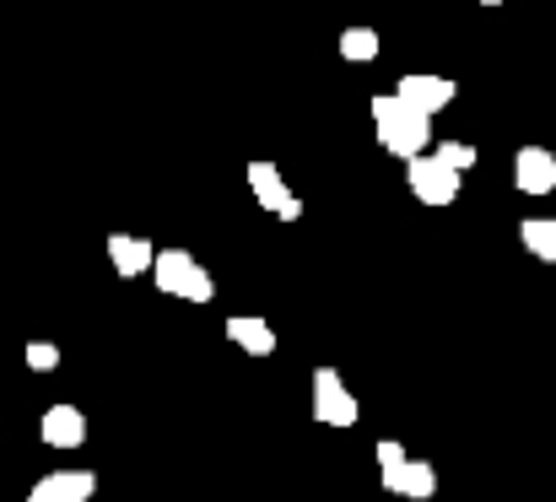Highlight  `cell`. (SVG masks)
<instances>
[{
  "instance_id": "5",
  "label": "cell",
  "mask_w": 556,
  "mask_h": 502,
  "mask_svg": "<svg viewBox=\"0 0 556 502\" xmlns=\"http://www.w3.org/2000/svg\"><path fill=\"white\" fill-rule=\"evenodd\" d=\"M454 92H459V87H454L448 76H421V71H410V76H400V81H394V98H400L405 109L427 114V120H432V114H443V109L454 103Z\"/></svg>"
},
{
  "instance_id": "2",
  "label": "cell",
  "mask_w": 556,
  "mask_h": 502,
  "mask_svg": "<svg viewBox=\"0 0 556 502\" xmlns=\"http://www.w3.org/2000/svg\"><path fill=\"white\" fill-rule=\"evenodd\" d=\"M152 276H157V287H163L168 298H185V303H211V298H216L211 271H205L189 249H163V254L152 260Z\"/></svg>"
},
{
  "instance_id": "14",
  "label": "cell",
  "mask_w": 556,
  "mask_h": 502,
  "mask_svg": "<svg viewBox=\"0 0 556 502\" xmlns=\"http://www.w3.org/2000/svg\"><path fill=\"white\" fill-rule=\"evenodd\" d=\"M341 54H346L352 65L378 60V33H372V27H346V33H341Z\"/></svg>"
},
{
  "instance_id": "3",
  "label": "cell",
  "mask_w": 556,
  "mask_h": 502,
  "mask_svg": "<svg viewBox=\"0 0 556 502\" xmlns=\"http://www.w3.org/2000/svg\"><path fill=\"white\" fill-rule=\"evenodd\" d=\"M357 416H363V405L346 389V378L336 367H319L314 373V422H325V427H357Z\"/></svg>"
},
{
  "instance_id": "17",
  "label": "cell",
  "mask_w": 556,
  "mask_h": 502,
  "mask_svg": "<svg viewBox=\"0 0 556 502\" xmlns=\"http://www.w3.org/2000/svg\"><path fill=\"white\" fill-rule=\"evenodd\" d=\"M372 454H378V481H383V476H394V470L410 460V454H405L394 438H378V449H372Z\"/></svg>"
},
{
  "instance_id": "6",
  "label": "cell",
  "mask_w": 556,
  "mask_h": 502,
  "mask_svg": "<svg viewBox=\"0 0 556 502\" xmlns=\"http://www.w3.org/2000/svg\"><path fill=\"white\" fill-rule=\"evenodd\" d=\"M249 189H254V200H260L270 216H281V222H298V216H303V200L287 189V178H281L276 163H249Z\"/></svg>"
},
{
  "instance_id": "9",
  "label": "cell",
  "mask_w": 556,
  "mask_h": 502,
  "mask_svg": "<svg viewBox=\"0 0 556 502\" xmlns=\"http://www.w3.org/2000/svg\"><path fill=\"white\" fill-rule=\"evenodd\" d=\"M514 184H519L525 194H552L556 189V158L546 147H519V158H514Z\"/></svg>"
},
{
  "instance_id": "15",
  "label": "cell",
  "mask_w": 556,
  "mask_h": 502,
  "mask_svg": "<svg viewBox=\"0 0 556 502\" xmlns=\"http://www.w3.org/2000/svg\"><path fill=\"white\" fill-rule=\"evenodd\" d=\"M432 158H438L443 167H454V173L465 178V173L476 167V147H470V141H438V152H432Z\"/></svg>"
},
{
  "instance_id": "12",
  "label": "cell",
  "mask_w": 556,
  "mask_h": 502,
  "mask_svg": "<svg viewBox=\"0 0 556 502\" xmlns=\"http://www.w3.org/2000/svg\"><path fill=\"white\" fill-rule=\"evenodd\" d=\"M227 340H232L238 351H249V356H276V330H270L265 319H254V314L227 319Z\"/></svg>"
},
{
  "instance_id": "10",
  "label": "cell",
  "mask_w": 556,
  "mask_h": 502,
  "mask_svg": "<svg viewBox=\"0 0 556 502\" xmlns=\"http://www.w3.org/2000/svg\"><path fill=\"white\" fill-rule=\"evenodd\" d=\"M383 492L410 498V502H432L438 498V470H432L427 460H405L394 476H383Z\"/></svg>"
},
{
  "instance_id": "1",
  "label": "cell",
  "mask_w": 556,
  "mask_h": 502,
  "mask_svg": "<svg viewBox=\"0 0 556 502\" xmlns=\"http://www.w3.org/2000/svg\"><path fill=\"white\" fill-rule=\"evenodd\" d=\"M372 125H378L383 152H394L400 163H410V158H421L432 147V120L416 114V109H405L394 92H378L372 98Z\"/></svg>"
},
{
  "instance_id": "7",
  "label": "cell",
  "mask_w": 556,
  "mask_h": 502,
  "mask_svg": "<svg viewBox=\"0 0 556 502\" xmlns=\"http://www.w3.org/2000/svg\"><path fill=\"white\" fill-rule=\"evenodd\" d=\"M92 492H98L92 470H54V476L33 481L27 502H92Z\"/></svg>"
},
{
  "instance_id": "16",
  "label": "cell",
  "mask_w": 556,
  "mask_h": 502,
  "mask_svg": "<svg viewBox=\"0 0 556 502\" xmlns=\"http://www.w3.org/2000/svg\"><path fill=\"white\" fill-rule=\"evenodd\" d=\"M22 356H27L33 373H54V367H60V346H54V340H27Z\"/></svg>"
},
{
  "instance_id": "8",
  "label": "cell",
  "mask_w": 556,
  "mask_h": 502,
  "mask_svg": "<svg viewBox=\"0 0 556 502\" xmlns=\"http://www.w3.org/2000/svg\"><path fill=\"white\" fill-rule=\"evenodd\" d=\"M38 438H43L49 449H81V443H87V416H81L76 405H49L43 422H38Z\"/></svg>"
},
{
  "instance_id": "18",
  "label": "cell",
  "mask_w": 556,
  "mask_h": 502,
  "mask_svg": "<svg viewBox=\"0 0 556 502\" xmlns=\"http://www.w3.org/2000/svg\"><path fill=\"white\" fill-rule=\"evenodd\" d=\"M481 5H503V0H481Z\"/></svg>"
},
{
  "instance_id": "11",
  "label": "cell",
  "mask_w": 556,
  "mask_h": 502,
  "mask_svg": "<svg viewBox=\"0 0 556 502\" xmlns=\"http://www.w3.org/2000/svg\"><path fill=\"white\" fill-rule=\"evenodd\" d=\"M152 260H157V249H152L147 238H130V233H114V238H109V265H114L119 276H147Z\"/></svg>"
},
{
  "instance_id": "13",
  "label": "cell",
  "mask_w": 556,
  "mask_h": 502,
  "mask_svg": "<svg viewBox=\"0 0 556 502\" xmlns=\"http://www.w3.org/2000/svg\"><path fill=\"white\" fill-rule=\"evenodd\" d=\"M519 238H525V249H530L535 260L556 265V222L552 216H525V222H519Z\"/></svg>"
},
{
  "instance_id": "4",
  "label": "cell",
  "mask_w": 556,
  "mask_h": 502,
  "mask_svg": "<svg viewBox=\"0 0 556 502\" xmlns=\"http://www.w3.org/2000/svg\"><path fill=\"white\" fill-rule=\"evenodd\" d=\"M405 184H410V194H416L421 205H454V200H459V173L443 167L432 152H421V158L405 163Z\"/></svg>"
}]
</instances>
